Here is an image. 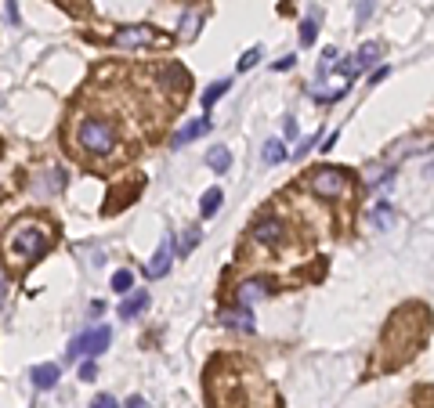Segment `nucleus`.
Returning a JSON list of instances; mask_svg holds the SVG:
<instances>
[{
	"mask_svg": "<svg viewBox=\"0 0 434 408\" xmlns=\"http://www.w3.org/2000/svg\"><path fill=\"white\" fill-rule=\"evenodd\" d=\"M51 243H54V228L47 224V220H40V217H22V220H15L11 228H8V235H4V260L11 264V267H19V271H26V267H33L47 250H51Z\"/></svg>",
	"mask_w": 434,
	"mask_h": 408,
	"instance_id": "nucleus-1",
	"label": "nucleus"
},
{
	"mask_svg": "<svg viewBox=\"0 0 434 408\" xmlns=\"http://www.w3.org/2000/svg\"><path fill=\"white\" fill-rule=\"evenodd\" d=\"M76 145L87 155H94V159L113 155V148H116V123L101 120V116H84V120L76 123Z\"/></svg>",
	"mask_w": 434,
	"mask_h": 408,
	"instance_id": "nucleus-2",
	"label": "nucleus"
},
{
	"mask_svg": "<svg viewBox=\"0 0 434 408\" xmlns=\"http://www.w3.org/2000/svg\"><path fill=\"white\" fill-rule=\"evenodd\" d=\"M308 188L311 195L318 199H340L348 192V170H337V166H315L308 173Z\"/></svg>",
	"mask_w": 434,
	"mask_h": 408,
	"instance_id": "nucleus-3",
	"label": "nucleus"
},
{
	"mask_svg": "<svg viewBox=\"0 0 434 408\" xmlns=\"http://www.w3.org/2000/svg\"><path fill=\"white\" fill-rule=\"evenodd\" d=\"M116 47H167L171 36H163L156 26H120L113 33Z\"/></svg>",
	"mask_w": 434,
	"mask_h": 408,
	"instance_id": "nucleus-4",
	"label": "nucleus"
},
{
	"mask_svg": "<svg viewBox=\"0 0 434 408\" xmlns=\"http://www.w3.org/2000/svg\"><path fill=\"white\" fill-rule=\"evenodd\" d=\"M108 340H113V329H108V325H94V329L73 336L69 358H94V355H101L105 347H108Z\"/></svg>",
	"mask_w": 434,
	"mask_h": 408,
	"instance_id": "nucleus-5",
	"label": "nucleus"
},
{
	"mask_svg": "<svg viewBox=\"0 0 434 408\" xmlns=\"http://www.w3.org/2000/svg\"><path fill=\"white\" fill-rule=\"evenodd\" d=\"M283 231H286V224L279 217H261L253 224V243H261V246H279L283 243Z\"/></svg>",
	"mask_w": 434,
	"mask_h": 408,
	"instance_id": "nucleus-6",
	"label": "nucleus"
},
{
	"mask_svg": "<svg viewBox=\"0 0 434 408\" xmlns=\"http://www.w3.org/2000/svg\"><path fill=\"white\" fill-rule=\"evenodd\" d=\"M271 289H276V282H271V278H246V282L239 285V304H243V307H250L253 300L268 297Z\"/></svg>",
	"mask_w": 434,
	"mask_h": 408,
	"instance_id": "nucleus-7",
	"label": "nucleus"
},
{
	"mask_svg": "<svg viewBox=\"0 0 434 408\" xmlns=\"http://www.w3.org/2000/svg\"><path fill=\"white\" fill-rule=\"evenodd\" d=\"M171 260H174V243H171V239H163L159 250H156V257L148 260L145 275H148V278H163V275L171 271Z\"/></svg>",
	"mask_w": 434,
	"mask_h": 408,
	"instance_id": "nucleus-8",
	"label": "nucleus"
},
{
	"mask_svg": "<svg viewBox=\"0 0 434 408\" xmlns=\"http://www.w3.org/2000/svg\"><path fill=\"white\" fill-rule=\"evenodd\" d=\"M221 325H228V329H236V332H253V315H250V307L221 311Z\"/></svg>",
	"mask_w": 434,
	"mask_h": 408,
	"instance_id": "nucleus-9",
	"label": "nucleus"
},
{
	"mask_svg": "<svg viewBox=\"0 0 434 408\" xmlns=\"http://www.w3.org/2000/svg\"><path fill=\"white\" fill-rule=\"evenodd\" d=\"M145 307H148V293H145V289H134V293L120 304V315H123V318H138Z\"/></svg>",
	"mask_w": 434,
	"mask_h": 408,
	"instance_id": "nucleus-10",
	"label": "nucleus"
},
{
	"mask_svg": "<svg viewBox=\"0 0 434 408\" xmlns=\"http://www.w3.org/2000/svg\"><path fill=\"white\" fill-rule=\"evenodd\" d=\"M206 166L217 170V173H225V170L232 166V152H228L225 145H213V148L206 152Z\"/></svg>",
	"mask_w": 434,
	"mask_h": 408,
	"instance_id": "nucleus-11",
	"label": "nucleus"
},
{
	"mask_svg": "<svg viewBox=\"0 0 434 408\" xmlns=\"http://www.w3.org/2000/svg\"><path fill=\"white\" fill-rule=\"evenodd\" d=\"M33 383H36L40 390H51L54 383H59V365H36V369H33Z\"/></svg>",
	"mask_w": 434,
	"mask_h": 408,
	"instance_id": "nucleus-12",
	"label": "nucleus"
},
{
	"mask_svg": "<svg viewBox=\"0 0 434 408\" xmlns=\"http://www.w3.org/2000/svg\"><path fill=\"white\" fill-rule=\"evenodd\" d=\"M206 127H210V120L203 116V120H196V123H188V127H181L178 134H174V145H185V141H196L199 134H206Z\"/></svg>",
	"mask_w": 434,
	"mask_h": 408,
	"instance_id": "nucleus-13",
	"label": "nucleus"
},
{
	"mask_svg": "<svg viewBox=\"0 0 434 408\" xmlns=\"http://www.w3.org/2000/svg\"><path fill=\"white\" fill-rule=\"evenodd\" d=\"M380 58V44H362V51L355 54V69H369Z\"/></svg>",
	"mask_w": 434,
	"mask_h": 408,
	"instance_id": "nucleus-14",
	"label": "nucleus"
},
{
	"mask_svg": "<svg viewBox=\"0 0 434 408\" xmlns=\"http://www.w3.org/2000/svg\"><path fill=\"white\" fill-rule=\"evenodd\" d=\"M221 203H225L221 188H210V192L203 195V206H199V213H203V217H213L217 210H221Z\"/></svg>",
	"mask_w": 434,
	"mask_h": 408,
	"instance_id": "nucleus-15",
	"label": "nucleus"
},
{
	"mask_svg": "<svg viewBox=\"0 0 434 408\" xmlns=\"http://www.w3.org/2000/svg\"><path fill=\"white\" fill-rule=\"evenodd\" d=\"M261 155H264V163H268V166H276V163H283V159H286V145L271 138V141L264 145V152H261Z\"/></svg>",
	"mask_w": 434,
	"mask_h": 408,
	"instance_id": "nucleus-16",
	"label": "nucleus"
},
{
	"mask_svg": "<svg viewBox=\"0 0 434 408\" xmlns=\"http://www.w3.org/2000/svg\"><path fill=\"white\" fill-rule=\"evenodd\" d=\"M113 289H116V293H131V289H134V275H131L127 267H120V271L113 275Z\"/></svg>",
	"mask_w": 434,
	"mask_h": 408,
	"instance_id": "nucleus-17",
	"label": "nucleus"
},
{
	"mask_svg": "<svg viewBox=\"0 0 434 408\" xmlns=\"http://www.w3.org/2000/svg\"><path fill=\"white\" fill-rule=\"evenodd\" d=\"M225 94H228V80H217V83H213V87L203 94V108H210L217 98H225Z\"/></svg>",
	"mask_w": 434,
	"mask_h": 408,
	"instance_id": "nucleus-18",
	"label": "nucleus"
},
{
	"mask_svg": "<svg viewBox=\"0 0 434 408\" xmlns=\"http://www.w3.org/2000/svg\"><path fill=\"white\" fill-rule=\"evenodd\" d=\"M199 239H203V231H199V228H188L185 235H181V246H178V250H181V253H192V250L199 246Z\"/></svg>",
	"mask_w": 434,
	"mask_h": 408,
	"instance_id": "nucleus-19",
	"label": "nucleus"
},
{
	"mask_svg": "<svg viewBox=\"0 0 434 408\" xmlns=\"http://www.w3.org/2000/svg\"><path fill=\"white\" fill-rule=\"evenodd\" d=\"M391 220H395V213H391V206H388V203H380V206L373 210V224H376V228H388Z\"/></svg>",
	"mask_w": 434,
	"mask_h": 408,
	"instance_id": "nucleus-20",
	"label": "nucleus"
},
{
	"mask_svg": "<svg viewBox=\"0 0 434 408\" xmlns=\"http://www.w3.org/2000/svg\"><path fill=\"white\" fill-rule=\"evenodd\" d=\"M315 36H318V22H315V19H308V22L301 26V44H304V47H311V44H315Z\"/></svg>",
	"mask_w": 434,
	"mask_h": 408,
	"instance_id": "nucleus-21",
	"label": "nucleus"
},
{
	"mask_svg": "<svg viewBox=\"0 0 434 408\" xmlns=\"http://www.w3.org/2000/svg\"><path fill=\"white\" fill-rule=\"evenodd\" d=\"M257 58H261V47H250L243 58H239V73H246V69H253L257 66Z\"/></svg>",
	"mask_w": 434,
	"mask_h": 408,
	"instance_id": "nucleus-22",
	"label": "nucleus"
},
{
	"mask_svg": "<svg viewBox=\"0 0 434 408\" xmlns=\"http://www.w3.org/2000/svg\"><path fill=\"white\" fill-rule=\"evenodd\" d=\"M91 408H120V404H116V397H113V394H98V397L91 401Z\"/></svg>",
	"mask_w": 434,
	"mask_h": 408,
	"instance_id": "nucleus-23",
	"label": "nucleus"
},
{
	"mask_svg": "<svg viewBox=\"0 0 434 408\" xmlns=\"http://www.w3.org/2000/svg\"><path fill=\"white\" fill-rule=\"evenodd\" d=\"M94 376H98V369H94V362H84V369H80V379H84V383H91Z\"/></svg>",
	"mask_w": 434,
	"mask_h": 408,
	"instance_id": "nucleus-24",
	"label": "nucleus"
},
{
	"mask_svg": "<svg viewBox=\"0 0 434 408\" xmlns=\"http://www.w3.org/2000/svg\"><path fill=\"white\" fill-rule=\"evenodd\" d=\"M8 19L19 26V0H8Z\"/></svg>",
	"mask_w": 434,
	"mask_h": 408,
	"instance_id": "nucleus-25",
	"label": "nucleus"
},
{
	"mask_svg": "<svg viewBox=\"0 0 434 408\" xmlns=\"http://www.w3.org/2000/svg\"><path fill=\"white\" fill-rule=\"evenodd\" d=\"M123 408H148V404H145V397H131Z\"/></svg>",
	"mask_w": 434,
	"mask_h": 408,
	"instance_id": "nucleus-26",
	"label": "nucleus"
},
{
	"mask_svg": "<svg viewBox=\"0 0 434 408\" xmlns=\"http://www.w3.org/2000/svg\"><path fill=\"white\" fill-rule=\"evenodd\" d=\"M4 289H8V285H4V278H0V297H4Z\"/></svg>",
	"mask_w": 434,
	"mask_h": 408,
	"instance_id": "nucleus-27",
	"label": "nucleus"
}]
</instances>
